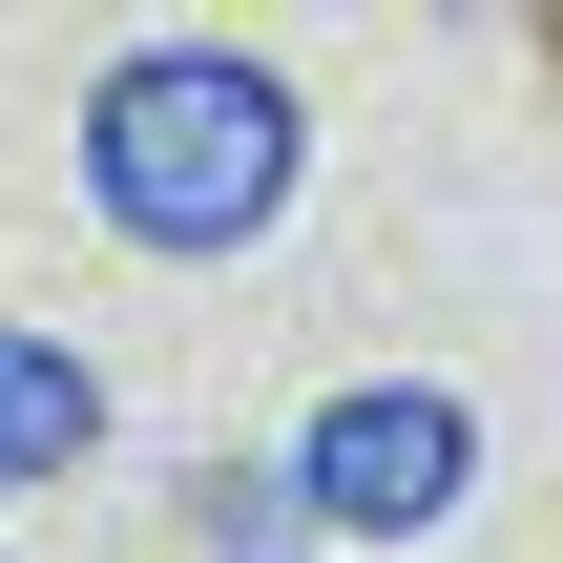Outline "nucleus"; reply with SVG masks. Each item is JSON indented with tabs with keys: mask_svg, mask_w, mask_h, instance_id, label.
I'll list each match as a JSON object with an SVG mask.
<instances>
[{
	"mask_svg": "<svg viewBox=\"0 0 563 563\" xmlns=\"http://www.w3.org/2000/svg\"><path fill=\"white\" fill-rule=\"evenodd\" d=\"M84 188H104L125 251H251L292 209V84L230 63V42H146L84 104Z\"/></svg>",
	"mask_w": 563,
	"mask_h": 563,
	"instance_id": "nucleus-1",
	"label": "nucleus"
},
{
	"mask_svg": "<svg viewBox=\"0 0 563 563\" xmlns=\"http://www.w3.org/2000/svg\"><path fill=\"white\" fill-rule=\"evenodd\" d=\"M460 481H481V418L439 376H355L292 439V522H334V543H418V522H460Z\"/></svg>",
	"mask_w": 563,
	"mask_h": 563,
	"instance_id": "nucleus-2",
	"label": "nucleus"
},
{
	"mask_svg": "<svg viewBox=\"0 0 563 563\" xmlns=\"http://www.w3.org/2000/svg\"><path fill=\"white\" fill-rule=\"evenodd\" d=\"M84 460H104V376L63 334H0V501L21 481H84Z\"/></svg>",
	"mask_w": 563,
	"mask_h": 563,
	"instance_id": "nucleus-3",
	"label": "nucleus"
},
{
	"mask_svg": "<svg viewBox=\"0 0 563 563\" xmlns=\"http://www.w3.org/2000/svg\"><path fill=\"white\" fill-rule=\"evenodd\" d=\"M188 522H209L230 563H272V543H292V460H209V501H188Z\"/></svg>",
	"mask_w": 563,
	"mask_h": 563,
	"instance_id": "nucleus-4",
	"label": "nucleus"
}]
</instances>
